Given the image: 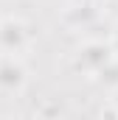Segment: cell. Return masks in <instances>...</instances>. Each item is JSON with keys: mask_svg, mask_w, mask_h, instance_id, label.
Masks as SVG:
<instances>
[{"mask_svg": "<svg viewBox=\"0 0 118 120\" xmlns=\"http://www.w3.org/2000/svg\"><path fill=\"white\" fill-rule=\"evenodd\" d=\"M23 45H25V25L14 17L3 20L0 22V48L6 53H17Z\"/></svg>", "mask_w": 118, "mask_h": 120, "instance_id": "cell-1", "label": "cell"}, {"mask_svg": "<svg viewBox=\"0 0 118 120\" xmlns=\"http://www.w3.org/2000/svg\"><path fill=\"white\" fill-rule=\"evenodd\" d=\"M25 84V70L14 59L0 61V90L3 92H20Z\"/></svg>", "mask_w": 118, "mask_h": 120, "instance_id": "cell-2", "label": "cell"}, {"mask_svg": "<svg viewBox=\"0 0 118 120\" xmlns=\"http://www.w3.org/2000/svg\"><path fill=\"white\" fill-rule=\"evenodd\" d=\"M79 61H84V64H93V67L104 70V67H107V61H110V50H107L104 45H87V48L82 50Z\"/></svg>", "mask_w": 118, "mask_h": 120, "instance_id": "cell-3", "label": "cell"}, {"mask_svg": "<svg viewBox=\"0 0 118 120\" xmlns=\"http://www.w3.org/2000/svg\"><path fill=\"white\" fill-rule=\"evenodd\" d=\"M113 101H115V106H118V92H115V98H113Z\"/></svg>", "mask_w": 118, "mask_h": 120, "instance_id": "cell-4", "label": "cell"}]
</instances>
